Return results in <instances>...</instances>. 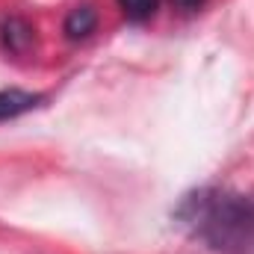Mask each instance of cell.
I'll use <instances>...</instances> for the list:
<instances>
[{
	"label": "cell",
	"mask_w": 254,
	"mask_h": 254,
	"mask_svg": "<svg viewBox=\"0 0 254 254\" xmlns=\"http://www.w3.org/2000/svg\"><path fill=\"white\" fill-rule=\"evenodd\" d=\"M181 216L222 254H254V198L234 192H201Z\"/></svg>",
	"instance_id": "cell-1"
},
{
	"label": "cell",
	"mask_w": 254,
	"mask_h": 254,
	"mask_svg": "<svg viewBox=\"0 0 254 254\" xmlns=\"http://www.w3.org/2000/svg\"><path fill=\"white\" fill-rule=\"evenodd\" d=\"M39 101H42V95H30L21 89H3L0 92V122L30 113L33 107H39Z\"/></svg>",
	"instance_id": "cell-2"
},
{
	"label": "cell",
	"mask_w": 254,
	"mask_h": 254,
	"mask_svg": "<svg viewBox=\"0 0 254 254\" xmlns=\"http://www.w3.org/2000/svg\"><path fill=\"white\" fill-rule=\"evenodd\" d=\"M95 27H98V12L89 6V3H83V6H74L71 12H68V18H65V36L68 39H86V36H92L95 33Z\"/></svg>",
	"instance_id": "cell-3"
},
{
	"label": "cell",
	"mask_w": 254,
	"mask_h": 254,
	"mask_svg": "<svg viewBox=\"0 0 254 254\" xmlns=\"http://www.w3.org/2000/svg\"><path fill=\"white\" fill-rule=\"evenodd\" d=\"M3 39H6V45H9L12 51H24V48L33 42V30H30L27 21L9 18V21L3 24Z\"/></svg>",
	"instance_id": "cell-4"
},
{
	"label": "cell",
	"mask_w": 254,
	"mask_h": 254,
	"mask_svg": "<svg viewBox=\"0 0 254 254\" xmlns=\"http://www.w3.org/2000/svg\"><path fill=\"white\" fill-rule=\"evenodd\" d=\"M119 6L130 21H148L157 12V0H119Z\"/></svg>",
	"instance_id": "cell-5"
},
{
	"label": "cell",
	"mask_w": 254,
	"mask_h": 254,
	"mask_svg": "<svg viewBox=\"0 0 254 254\" xmlns=\"http://www.w3.org/2000/svg\"><path fill=\"white\" fill-rule=\"evenodd\" d=\"M204 0H175V6H181V9H198Z\"/></svg>",
	"instance_id": "cell-6"
}]
</instances>
